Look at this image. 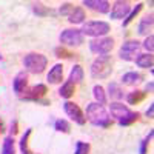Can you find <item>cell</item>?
I'll return each mask as SVG.
<instances>
[{
  "label": "cell",
  "mask_w": 154,
  "mask_h": 154,
  "mask_svg": "<svg viewBox=\"0 0 154 154\" xmlns=\"http://www.w3.org/2000/svg\"><path fill=\"white\" fill-rule=\"evenodd\" d=\"M86 120H89V123L94 126H100V128H109L112 125V119L109 117L108 111L103 108V105H99L97 102L89 103L86 106Z\"/></svg>",
  "instance_id": "1"
},
{
  "label": "cell",
  "mask_w": 154,
  "mask_h": 154,
  "mask_svg": "<svg viewBox=\"0 0 154 154\" xmlns=\"http://www.w3.org/2000/svg\"><path fill=\"white\" fill-rule=\"evenodd\" d=\"M109 112L111 116L117 120V123L120 126H130L134 122L139 120L140 114L137 111H131L126 105L120 103V102H114V103L109 105Z\"/></svg>",
  "instance_id": "2"
},
{
  "label": "cell",
  "mask_w": 154,
  "mask_h": 154,
  "mask_svg": "<svg viewBox=\"0 0 154 154\" xmlns=\"http://www.w3.org/2000/svg\"><path fill=\"white\" fill-rule=\"evenodd\" d=\"M112 72V57L111 56H99L91 65L93 79H106Z\"/></svg>",
  "instance_id": "3"
},
{
  "label": "cell",
  "mask_w": 154,
  "mask_h": 154,
  "mask_svg": "<svg viewBox=\"0 0 154 154\" xmlns=\"http://www.w3.org/2000/svg\"><path fill=\"white\" fill-rule=\"evenodd\" d=\"M48 65V59L40 53H29L23 57V66L31 74H40Z\"/></svg>",
  "instance_id": "4"
},
{
  "label": "cell",
  "mask_w": 154,
  "mask_h": 154,
  "mask_svg": "<svg viewBox=\"0 0 154 154\" xmlns=\"http://www.w3.org/2000/svg\"><path fill=\"white\" fill-rule=\"evenodd\" d=\"M83 35H89V37H103L111 31L109 23L102 22V20H93V22H86L83 25V28L80 29Z\"/></svg>",
  "instance_id": "5"
},
{
  "label": "cell",
  "mask_w": 154,
  "mask_h": 154,
  "mask_svg": "<svg viewBox=\"0 0 154 154\" xmlns=\"http://www.w3.org/2000/svg\"><path fill=\"white\" fill-rule=\"evenodd\" d=\"M114 48V38L112 37H99L89 42V49L91 53L97 56H106L111 53V49Z\"/></svg>",
  "instance_id": "6"
},
{
  "label": "cell",
  "mask_w": 154,
  "mask_h": 154,
  "mask_svg": "<svg viewBox=\"0 0 154 154\" xmlns=\"http://www.w3.org/2000/svg\"><path fill=\"white\" fill-rule=\"evenodd\" d=\"M59 40L63 45H68V46H80L83 43V34L80 29H63L59 35Z\"/></svg>",
  "instance_id": "7"
},
{
  "label": "cell",
  "mask_w": 154,
  "mask_h": 154,
  "mask_svg": "<svg viewBox=\"0 0 154 154\" xmlns=\"http://www.w3.org/2000/svg\"><path fill=\"white\" fill-rule=\"evenodd\" d=\"M46 93H48L46 85H43V83H37V85H34V86H31V88H26V89H25V93L20 96V100L37 102V103H38V102L42 100V97L46 96Z\"/></svg>",
  "instance_id": "8"
},
{
  "label": "cell",
  "mask_w": 154,
  "mask_h": 154,
  "mask_svg": "<svg viewBox=\"0 0 154 154\" xmlns=\"http://www.w3.org/2000/svg\"><path fill=\"white\" fill-rule=\"evenodd\" d=\"M139 49H140V42L137 40H128L120 46L119 51V57L125 62H131L136 60V56H139Z\"/></svg>",
  "instance_id": "9"
},
{
  "label": "cell",
  "mask_w": 154,
  "mask_h": 154,
  "mask_svg": "<svg viewBox=\"0 0 154 154\" xmlns=\"http://www.w3.org/2000/svg\"><path fill=\"white\" fill-rule=\"evenodd\" d=\"M63 109H65V112H66L68 117H71L77 125H85V123H86L85 112L82 111V108L77 105V103H74V102L66 100L65 103H63Z\"/></svg>",
  "instance_id": "10"
},
{
  "label": "cell",
  "mask_w": 154,
  "mask_h": 154,
  "mask_svg": "<svg viewBox=\"0 0 154 154\" xmlns=\"http://www.w3.org/2000/svg\"><path fill=\"white\" fill-rule=\"evenodd\" d=\"M131 11V5L130 2H122V0H117L114 2L112 5V9H111V19L114 20H119V19H126V16L130 14Z\"/></svg>",
  "instance_id": "11"
},
{
  "label": "cell",
  "mask_w": 154,
  "mask_h": 154,
  "mask_svg": "<svg viewBox=\"0 0 154 154\" xmlns=\"http://www.w3.org/2000/svg\"><path fill=\"white\" fill-rule=\"evenodd\" d=\"M12 88H14V93L20 97L25 93V89L28 88V74L25 71L17 72V75L14 77V80H12Z\"/></svg>",
  "instance_id": "12"
},
{
  "label": "cell",
  "mask_w": 154,
  "mask_h": 154,
  "mask_svg": "<svg viewBox=\"0 0 154 154\" xmlns=\"http://www.w3.org/2000/svg\"><path fill=\"white\" fill-rule=\"evenodd\" d=\"M83 6L91 8L96 12H100V14H106L109 12V2L106 0H83Z\"/></svg>",
  "instance_id": "13"
},
{
  "label": "cell",
  "mask_w": 154,
  "mask_h": 154,
  "mask_svg": "<svg viewBox=\"0 0 154 154\" xmlns=\"http://www.w3.org/2000/svg\"><path fill=\"white\" fill-rule=\"evenodd\" d=\"M62 80H63V65L62 63H56L48 72V82L56 85V83H60Z\"/></svg>",
  "instance_id": "14"
},
{
  "label": "cell",
  "mask_w": 154,
  "mask_h": 154,
  "mask_svg": "<svg viewBox=\"0 0 154 154\" xmlns=\"http://www.w3.org/2000/svg\"><path fill=\"white\" fill-rule=\"evenodd\" d=\"M152 25H154V16H152V12L148 16H145L142 20H140L139 23V28H137V32L140 35H148V32L152 29Z\"/></svg>",
  "instance_id": "15"
},
{
  "label": "cell",
  "mask_w": 154,
  "mask_h": 154,
  "mask_svg": "<svg viewBox=\"0 0 154 154\" xmlns=\"http://www.w3.org/2000/svg\"><path fill=\"white\" fill-rule=\"evenodd\" d=\"M32 12L38 17H48V16H56V11L51 9L48 6H45L42 2H34L32 5Z\"/></svg>",
  "instance_id": "16"
},
{
  "label": "cell",
  "mask_w": 154,
  "mask_h": 154,
  "mask_svg": "<svg viewBox=\"0 0 154 154\" xmlns=\"http://www.w3.org/2000/svg\"><path fill=\"white\" fill-rule=\"evenodd\" d=\"M146 97V93L145 91H140V89H136V91H131V93H128L126 96V102L130 105H139L140 102H143Z\"/></svg>",
  "instance_id": "17"
},
{
  "label": "cell",
  "mask_w": 154,
  "mask_h": 154,
  "mask_svg": "<svg viewBox=\"0 0 154 154\" xmlns=\"http://www.w3.org/2000/svg\"><path fill=\"white\" fill-rule=\"evenodd\" d=\"M152 63H154V56L152 54H139L136 57V65L139 68H152Z\"/></svg>",
  "instance_id": "18"
},
{
  "label": "cell",
  "mask_w": 154,
  "mask_h": 154,
  "mask_svg": "<svg viewBox=\"0 0 154 154\" xmlns=\"http://www.w3.org/2000/svg\"><path fill=\"white\" fill-rule=\"evenodd\" d=\"M31 133H32V128H28L26 131H25V134L22 136L20 139V151L22 154H35L31 151L29 148V137H31Z\"/></svg>",
  "instance_id": "19"
},
{
  "label": "cell",
  "mask_w": 154,
  "mask_h": 154,
  "mask_svg": "<svg viewBox=\"0 0 154 154\" xmlns=\"http://www.w3.org/2000/svg\"><path fill=\"white\" fill-rule=\"evenodd\" d=\"M142 79H143V75L140 74V72L130 71V72H126V74L122 75V83H123V85H136V83H139Z\"/></svg>",
  "instance_id": "20"
},
{
  "label": "cell",
  "mask_w": 154,
  "mask_h": 154,
  "mask_svg": "<svg viewBox=\"0 0 154 154\" xmlns=\"http://www.w3.org/2000/svg\"><path fill=\"white\" fill-rule=\"evenodd\" d=\"M74 93H75V85H74L71 80H66L65 83L60 86V89H59V94H60V97H63V99L72 97Z\"/></svg>",
  "instance_id": "21"
},
{
  "label": "cell",
  "mask_w": 154,
  "mask_h": 154,
  "mask_svg": "<svg viewBox=\"0 0 154 154\" xmlns=\"http://www.w3.org/2000/svg\"><path fill=\"white\" fill-rule=\"evenodd\" d=\"M108 94H109L111 100H120V99H123V89L116 82H109V85H108Z\"/></svg>",
  "instance_id": "22"
},
{
  "label": "cell",
  "mask_w": 154,
  "mask_h": 154,
  "mask_svg": "<svg viewBox=\"0 0 154 154\" xmlns=\"http://www.w3.org/2000/svg\"><path fill=\"white\" fill-rule=\"evenodd\" d=\"M68 20H69V23H74V25L83 23V20H85V11H83V8H80V6L74 8L72 12L68 16Z\"/></svg>",
  "instance_id": "23"
},
{
  "label": "cell",
  "mask_w": 154,
  "mask_h": 154,
  "mask_svg": "<svg viewBox=\"0 0 154 154\" xmlns=\"http://www.w3.org/2000/svg\"><path fill=\"white\" fill-rule=\"evenodd\" d=\"M83 68H82V65H74L72 66V69H71V72H69V80L75 85V83H80L82 80H83Z\"/></svg>",
  "instance_id": "24"
},
{
  "label": "cell",
  "mask_w": 154,
  "mask_h": 154,
  "mask_svg": "<svg viewBox=\"0 0 154 154\" xmlns=\"http://www.w3.org/2000/svg\"><path fill=\"white\" fill-rule=\"evenodd\" d=\"M93 96L99 105H105L106 103V94H105V88L100 85H94L93 88Z\"/></svg>",
  "instance_id": "25"
},
{
  "label": "cell",
  "mask_w": 154,
  "mask_h": 154,
  "mask_svg": "<svg viewBox=\"0 0 154 154\" xmlns=\"http://www.w3.org/2000/svg\"><path fill=\"white\" fill-rule=\"evenodd\" d=\"M142 9H143V3L140 2V3H137V5H136V6H134V8L130 11V14H128V16H126V19L123 20V28H126L128 25H130V23H131V22H133V20H134V19L139 16V12L142 11Z\"/></svg>",
  "instance_id": "26"
},
{
  "label": "cell",
  "mask_w": 154,
  "mask_h": 154,
  "mask_svg": "<svg viewBox=\"0 0 154 154\" xmlns=\"http://www.w3.org/2000/svg\"><path fill=\"white\" fill-rule=\"evenodd\" d=\"M2 154H16L14 137H12V136H6V137H5L3 146H2Z\"/></svg>",
  "instance_id": "27"
},
{
  "label": "cell",
  "mask_w": 154,
  "mask_h": 154,
  "mask_svg": "<svg viewBox=\"0 0 154 154\" xmlns=\"http://www.w3.org/2000/svg\"><path fill=\"white\" fill-rule=\"evenodd\" d=\"M54 130L59 131V133H63V134H69L71 133V125L65 119H59V120L54 122Z\"/></svg>",
  "instance_id": "28"
},
{
  "label": "cell",
  "mask_w": 154,
  "mask_h": 154,
  "mask_svg": "<svg viewBox=\"0 0 154 154\" xmlns=\"http://www.w3.org/2000/svg\"><path fill=\"white\" fill-rule=\"evenodd\" d=\"M54 54H56V57H59V59H72V57H75V54L71 53V51H68L65 46H57V48L54 49Z\"/></svg>",
  "instance_id": "29"
},
{
  "label": "cell",
  "mask_w": 154,
  "mask_h": 154,
  "mask_svg": "<svg viewBox=\"0 0 154 154\" xmlns=\"http://www.w3.org/2000/svg\"><path fill=\"white\" fill-rule=\"evenodd\" d=\"M152 136H154V133H152V131H149V133H148V136L142 140V142H140L139 154H148V146H149V142H151Z\"/></svg>",
  "instance_id": "30"
},
{
  "label": "cell",
  "mask_w": 154,
  "mask_h": 154,
  "mask_svg": "<svg viewBox=\"0 0 154 154\" xmlns=\"http://www.w3.org/2000/svg\"><path fill=\"white\" fill-rule=\"evenodd\" d=\"M91 151V145L86 143V142H77L75 143V151L74 154H89Z\"/></svg>",
  "instance_id": "31"
},
{
  "label": "cell",
  "mask_w": 154,
  "mask_h": 154,
  "mask_svg": "<svg viewBox=\"0 0 154 154\" xmlns=\"http://www.w3.org/2000/svg\"><path fill=\"white\" fill-rule=\"evenodd\" d=\"M72 9H74L72 3L65 2V3H62V5H60V8H59V14H62V16H69L71 12H72Z\"/></svg>",
  "instance_id": "32"
},
{
  "label": "cell",
  "mask_w": 154,
  "mask_h": 154,
  "mask_svg": "<svg viewBox=\"0 0 154 154\" xmlns=\"http://www.w3.org/2000/svg\"><path fill=\"white\" fill-rule=\"evenodd\" d=\"M143 48L148 51V54H152V51H154V35L152 34L146 35L145 42H143Z\"/></svg>",
  "instance_id": "33"
},
{
  "label": "cell",
  "mask_w": 154,
  "mask_h": 154,
  "mask_svg": "<svg viewBox=\"0 0 154 154\" xmlns=\"http://www.w3.org/2000/svg\"><path fill=\"white\" fill-rule=\"evenodd\" d=\"M17 133H19V122L17 120H12V123H11V134L9 136L14 137Z\"/></svg>",
  "instance_id": "34"
},
{
  "label": "cell",
  "mask_w": 154,
  "mask_h": 154,
  "mask_svg": "<svg viewBox=\"0 0 154 154\" xmlns=\"http://www.w3.org/2000/svg\"><path fill=\"white\" fill-rule=\"evenodd\" d=\"M146 116H148L149 119H152V116H154V103L149 105V108H148V111H146Z\"/></svg>",
  "instance_id": "35"
},
{
  "label": "cell",
  "mask_w": 154,
  "mask_h": 154,
  "mask_svg": "<svg viewBox=\"0 0 154 154\" xmlns=\"http://www.w3.org/2000/svg\"><path fill=\"white\" fill-rule=\"evenodd\" d=\"M152 86H154V85H152V82H148V83H146V86H145V88H146V91L152 93Z\"/></svg>",
  "instance_id": "36"
},
{
  "label": "cell",
  "mask_w": 154,
  "mask_h": 154,
  "mask_svg": "<svg viewBox=\"0 0 154 154\" xmlns=\"http://www.w3.org/2000/svg\"><path fill=\"white\" fill-rule=\"evenodd\" d=\"M5 131V125H3V122L0 120V133H3Z\"/></svg>",
  "instance_id": "37"
},
{
  "label": "cell",
  "mask_w": 154,
  "mask_h": 154,
  "mask_svg": "<svg viewBox=\"0 0 154 154\" xmlns=\"http://www.w3.org/2000/svg\"><path fill=\"white\" fill-rule=\"evenodd\" d=\"M2 59H3V56H2V54H0V60H2Z\"/></svg>",
  "instance_id": "38"
}]
</instances>
